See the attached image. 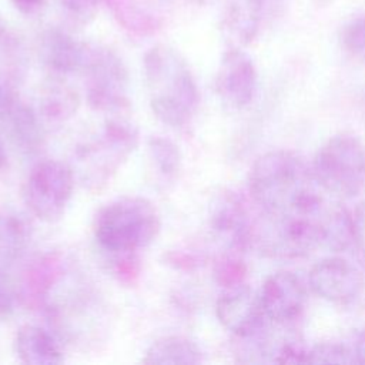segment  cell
<instances>
[{
  "label": "cell",
  "instance_id": "cb8c5ba5",
  "mask_svg": "<svg viewBox=\"0 0 365 365\" xmlns=\"http://www.w3.org/2000/svg\"><path fill=\"white\" fill-rule=\"evenodd\" d=\"M352 349L338 342H322L309 348V364H351Z\"/></svg>",
  "mask_w": 365,
  "mask_h": 365
},
{
  "label": "cell",
  "instance_id": "4fadbf2b",
  "mask_svg": "<svg viewBox=\"0 0 365 365\" xmlns=\"http://www.w3.org/2000/svg\"><path fill=\"white\" fill-rule=\"evenodd\" d=\"M211 228L234 250H244L254 241L255 228L241 198L231 191L215 197L210 214Z\"/></svg>",
  "mask_w": 365,
  "mask_h": 365
},
{
  "label": "cell",
  "instance_id": "277c9868",
  "mask_svg": "<svg viewBox=\"0 0 365 365\" xmlns=\"http://www.w3.org/2000/svg\"><path fill=\"white\" fill-rule=\"evenodd\" d=\"M137 144L138 130L131 121L120 117L107 120L96 140L76 150L83 185L91 192L101 191L135 150Z\"/></svg>",
  "mask_w": 365,
  "mask_h": 365
},
{
  "label": "cell",
  "instance_id": "5bb4252c",
  "mask_svg": "<svg viewBox=\"0 0 365 365\" xmlns=\"http://www.w3.org/2000/svg\"><path fill=\"white\" fill-rule=\"evenodd\" d=\"M64 271L63 259L56 252H48L37 258L23 274L19 298L21 302L34 309L44 305L51 288L58 282Z\"/></svg>",
  "mask_w": 365,
  "mask_h": 365
},
{
  "label": "cell",
  "instance_id": "1f68e13d",
  "mask_svg": "<svg viewBox=\"0 0 365 365\" xmlns=\"http://www.w3.org/2000/svg\"><path fill=\"white\" fill-rule=\"evenodd\" d=\"M61 6L68 10L73 21L86 23V19L93 16L90 10L96 6V0H61Z\"/></svg>",
  "mask_w": 365,
  "mask_h": 365
},
{
  "label": "cell",
  "instance_id": "9a60e30c",
  "mask_svg": "<svg viewBox=\"0 0 365 365\" xmlns=\"http://www.w3.org/2000/svg\"><path fill=\"white\" fill-rule=\"evenodd\" d=\"M0 131H6L14 145L26 154H36L43 147L44 134L40 120L20 97L0 118Z\"/></svg>",
  "mask_w": 365,
  "mask_h": 365
},
{
  "label": "cell",
  "instance_id": "e575fe53",
  "mask_svg": "<svg viewBox=\"0 0 365 365\" xmlns=\"http://www.w3.org/2000/svg\"><path fill=\"white\" fill-rule=\"evenodd\" d=\"M7 164H9V157H7L6 144H4V140H3L1 131H0V171L7 168Z\"/></svg>",
  "mask_w": 365,
  "mask_h": 365
},
{
  "label": "cell",
  "instance_id": "2e32d148",
  "mask_svg": "<svg viewBox=\"0 0 365 365\" xmlns=\"http://www.w3.org/2000/svg\"><path fill=\"white\" fill-rule=\"evenodd\" d=\"M40 58L58 74L81 70L87 56V47L58 30H50L41 36Z\"/></svg>",
  "mask_w": 365,
  "mask_h": 365
},
{
  "label": "cell",
  "instance_id": "44dd1931",
  "mask_svg": "<svg viewBox=\"0 0 365 365\" xmlns=\"http://www.w3.org/2000/svg\"><path fill=\"white\" fill-rule=\"evenodd\" d=\"M264 0H242L228 17V30L241 44L252 41L258 31L259 11Z\"/></svg>",
  "mask_w": 365,
  "mask_h": 365
},
{
  "label": "cell",
  "instance_id": "5b68a950",
  "mask_svg": "<svg viewBox=\"0 0 365 365\" xmlns=\"http://www.w3.org/2000/svg\"><path fill=\"white\" fill-rule=\"evenodd\" d=\"M312 174L318 185L339 197H355L365 188V145L352 134L341 133L318 150Z\"/></svg>",
  "mask_w": 365,
  "mask_h": 365
},
{
  "label": "cell",
  "instance_id": "ba28073f",
  "mask_svg": "<svg viewBox=\"0 0 365 365\" xmlns=\"http://www.w3.org/2000/svg\"><path fill=\"white\" fill-rule=\"evenodd\" d=\"M324 211L319 215H269L274 218V224H269L265 231H255L258 235L257 241L274 257H307L325 242L322 225Z\"/></svg>",
  "mask_w": 365,
  "mask_h": 365
},
{
  "label": "cell",
  "instance_id": "52a82bcc",
  "mask_svg": "<svg viewBox=\"0 0 365 365\" xmlns=\"http://www.w3.org/2000/svg\"><path fill=\"white\" fill-rule=\"evenodd\" d=\"M87 103L96 111L121 113L130 107L128 76L123 61L107 48H88L84 66Z\"/></svg>",
  "mask_w": 365,
  "mask_h": 365
},
{
  "label": "cell",
  "instance_id": "9c48e42d",
  "mask_svg": "<svg viewBox=\"0 0 365 365\" xmlns=\"http://www.w3.org/2000/svg\"><path fill=\"white\" fill-rule=\"evenodd\" d=\"M308 282L314 294L335 304L355 301L365 287L362 272L341 257H327L314 264L308 274Z\"/></svg>",
  "mask_w": 365,
  "mask_h": 365
},
{
  "label": "cell",
  "instance_id": "4316f807",
  "mask_svg": "<svg viewBox=\"0 0 365 365\" xmlns=\"http://www.w3.org/2000/svg\"><path fill=\"white\" fill-rule=\"evenodd\" d=\"M272 361L279 364H309V348L297 339L284 341L272 354Z\"/></svg>",
  "mask_w": 365,
  "mask_h": 365
},
{
  "label": "cell",
  "instance_id": "603a6c76",
  "mask_svg": "<svg viewBox=\"0 0 365 365\" xmlns=\"http://www.w3.org/2000/svg\"><path fill=\"white\" fill-rule=\"evenodd\" d=\"M147 148L157 171L164 178L171 180L177 177L181 168V151L173 140L163 135H153L147 141Z\"/></svg>",
  "mask_w": 365,
  "mask_h": 365
},
{
  "label": "cell",
  "instance_id": "6da1fadb",
  "mask_svg": "<svg viewBox=\"0 0 365 365\" xmlns=\"http://www.w3.org/2000/svg\"><path fill=\"white\" fill-rule=\"evenodd\" d=\"M248 185L267 215H319L324 211L312 168L292 151L274 150L259 155L250 170Z\"/></svg>",
  "mask_w": 365,
  "mask_h": 365
},
{
  "label": "cell",
  "instance_id": "f546056e",
  "mask_svg": "<svg viewBox=\"0 0 365 365\" xmlns=\"http://www.w3.org/2000/svg\"><path fill=\"white\" fill-rule=\"evenodd\" d=\"M164 262L178 271H194L201 265V258L184 251H168L163 255Z\"/></svg>",
  "mask_w": 365,
  "mask_h": 365
},
{
  "label": "cell",
  "instance_id": "7402d4cb",
  "mask_svg": "<svg viewBox=\"0 0 365 365\" xmlns=\"http://www.w3.org/2000/svg\"><path fill=\"white\" fill-rule=\"evenodd\" d=\"M325 245L334 251H342L354 244L351 214L341 207H331L322 214Z\"/></svg>",
  "mask_w": 365,
  "mask_h": 365
},
{
  "label": "cell",
  "instance_id": "484cf974",
  "mask_svg": "<svg viewBox=\"0 0 365 365\" xmlns=\"http://www.w3.org/2000/svg\"><path fill=\"white\" fill-rule=\"evenodd\" d=\"M114 254H118V257L113 261L114 277L124 285H134L138 281L141 272L140 258L135 255V251Z\"/></svg>",
  "mask_w": 365,
  "mask_h": 365
},
{
  "label": "cell",
  "instance_id": "ac0fdd59",
  "mask_svg": "<svg viewBox=\"0 0 365 365\" xmlns=\"http://www.w3.org/2000/svg\"><path fill=\"white\" fill-rule=\"evenodd\" d=\"M80 107L78 93L68 84L53 78L46 83L40 93V113L54 124L64 123L76 115Z\"/></svg>",
  "mask_w": 365,
  "mask_h": 365
},
{
  "label": "cell",
  "instance_id": "ffe728a7",
  "mask_svg": "<svg viewBox=\"0 0 365 365\" xmlns=\"http://www.w3.org/2000/svg\"><path fill=\"white\" fill-rule=\"evenodd\" d=\"M31 240V225L16 211L0 212V258L14 261L27 250Z\"/></svg>",
  "mask_w": 365,
  "mask_h": 365
},
{
  "label": "cell",
  "instance_id": "30bf717a",
  "mask_svg": "<svg viewBox=\"0 0 365 365\" xmlns=\"http://www.w3.org/2000/svg\"><path fill=\"white\" fill-rule=\"evenodd\" d=\"M215 314L220 324L238 339L258 336L265 319L259 295L244 284L230 287L221 294Z\"/></svg>",
  "mask_w": 365,
  "mask_h": 365
},
{
  "label": "cell",
  "instance_id": "4dcf8cb0",
  "mask_svg": "<svg viewBox=\"0 0 365 365\" xmlns=\"http://www.w3.org/2000/svg\"><path fill=\"white\" fill-rule=\"evenodd\" d=\"M351 222L354 244L365 257V201L359 202L351 212Z\"/></svg>",
  "mask_w": 365,
  "mask_h": 365
},
{
  "label": "cell",
  "instance_id": "7a4b0ae2",
  "mask_svg": "<svg viewBox=\"0 0 365 365\" xmlns=\"http://www.w3.org/2000/svg\"><path fill=\"white\" fill-rule=\"evenodd\" d=\"M144 73L155 117L170 127L187 124L198 108L200 93L185 60L171 47L155 46L144 57Z\"/></svg>",
  "mask_w": 365,
  "mask_h": 365
},
{
  "label": "cell",
  "instance_id": "8992f818",
  "mask_svg": "<svg viewBox=\"0 0 365 365\" xmlns=\"http://www.w3.org/2000/svg\"><path fill=\"white\" fill-rule=\"evenodd\" d=\"M73 188V170L66 163L46 160L31 168L23 185V200L33 215L44 222H56L63 218Z\"/></svg>",
  "mask_w": 365,
  "mask_h": 365
},
{
  "label": "cell",
  "instance_id": "e0dca14e",
  "mask_svg": "<svg viewBox=\"0 0 365 365\" xmlns=\"http://www.w3.org/2000/svg\"><path fill=\"white\" fill-rule=\"evenodd\" d=\"M19 359L30 365H56L64 361L63 351L56 338L37 325H23L14 339Z\"/></svg>",
  "mask_w": 365,
  "mask_h": 365
},
{
  "label": "cell",
  "instance_id": "d6a6232c",
  "mask_svg": "<svg viewBox=\"0 0 365 365\" xmlns=\"http://www.w3.org/2000/svg\"><path fill=\"white\" fill-rule=\"evenodd\" d=\"M14 7L19 9L24 14H33L36 13L44 0H11Z\"/></svg>",
  "mask_w": 365,
  "mask_h": 365
},
{
  "label": "cell",
  "instance_id": "836d02e7",
  "mask_svg": "<svg viewBox=\"0 0 365 365\" xmlns=\"http://www.w3.org/2000/svg\"><path fill=\"white\" fill-rule=\"evenodd\" d=\"M352 355H354V361L359 362V364H365V331H362L355 342H354V348H352Z\"/></svg>",
  "mask_w": 365,
  "mask_h": 365
},
{
  "label": "cell",
  "instance_id": "d6986e66",
  "mask_svg": "<svg viewBox=\"0 0 365 365\" xmlns=\"http://www.w3.org/2000/svg\"><path fill=\"white\" fill-rule=\"evenodd\" d=\"M204 361L200 346L184 336H164L157 339L147 349L143 364L168 365V364H201Z\"/></svg>",
  "mask_w": 365,
  "mask_h": 365
},
{
  "label": "cell",
  "instance_id": "83f0119b",
  "mask_svg": "<svg viewBox=\"0 0 365 365\" xmlns=\"http://www.w3.org/2000/svg\"><path fill=\"white\" fill-rule=\"evenodd\" d=\"M244 274V265L241 264V261H237L234 258H225L220 261L215 267V278L218 284L224 285L225 288L242 284Z\"/></svg>",
  "mask_w": 365,
  "mask_h": 365
},
{
  "label": "cell",
  "instance_id": "d4e9b609",
  "mask_svg": "<svg viewBox=\"0 0 365 365\" xmlns=\"http://www.w3.org/2000/svg\"><path fill=\"white\" fill-rule=\"evenodd\" d=\"M341 43L352 57L365 61V17L352 19L344 26Z\"/></svg>",
  "mask_w": 365,
  "mask_h": 365
},
{
  "label": "cell",
  "instance_id": "f1b7e54d",
  "mask_svg": "<svg viewBox=\"0 0 365 365\" xmlns=\"http://www.w3.org/2000/svg\"><path fill=\"white\" fill-rule=\"evenodd\" d=\"M17 301V291L10 278L0 271V318H7L13 314Z\"/></svg>",
  "mask_w": 365,
  "mask_h": 365
},
{
  "label": "cell",
  "instance_id": "7c38bea8",
  "mask_svg": "<svg viewBox=\"0 0 365 365\" xmlns=\"http://www.w3.org/2000/svg\"><path fill=\"white\" fill-rule=\"evenodd\" d=\"M258 295L265 318L278 324L297 319L307 302L305 285L289 271L271 274L264 281Z\"/></svg>",
  "mask_w": 365,
  "mask_h": 365
},
{
  "label": "cell",
  "instance_id": "8fae6325",
  "mask_svg": "<svg viewBox=\"0 0 365 365\" xmlns=\"http://www.w3.org/2000/svg\"><path fill=\"white\" fill-rule=\"evenodd\" d=\"M215 91L220 100L234 110L252 103L257 93V70L247 53L231 48L222 56L215 76Z\"/></svg>",
  "mask_w": 365,
  "mask_h": 365
},
{
  "label": "cell",
  "instance_id": "3957f363",
  "mask_svg": "<svg viewBox=\"0 0 365 365\" xmlns=\"http://www.w3.org/2000/svg\"><path fill=\"white\" fill-rule=\"evenodd\" d=\"M161 220L151 201L143 197H121L103 207L94 220L98 244L111 252L138 251L158 235Z\"/></svg>",
  "mask_w": 365,
  "mask_h": 365
}]
</instances>
